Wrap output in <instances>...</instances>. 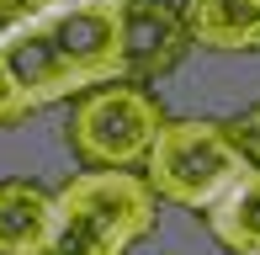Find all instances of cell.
Instances as JSON below:
<instances>
[{"label": "cell", "mask_w": 260, "mask_h": 255, "mask_svg": "<svg viewBox=\"0 0 260 255\" xmlns=\"http://www.w3.org/2000/svg\"><path fill=\"white\" fill-rule=\"evenodd\" d=\"M27 16H32V11L21 6V0H0V43H6L11 32H16L21 21H27Z\"/></svg>", "instance_id": "cell-10"}, {"label": "cell", "mask_w": 260, "mask_h": 255, "mask_svg": "<svg viewBox=\"0 0 260 255\" xmlns=\"http://www.w3.org/2000/svg\"><path fill=\"white\" fill-rule=\"evenodd\" d=\"M229 133H234V144H239V154L250 160V170H260V101L229 122Z\"/></svg>", "instance_id": "cell-9"}, {"label": "cell", "mask_w": 260, "mask_h": 255, "mask_svg": "<svg viewBox=\"0 0 260 255\" xmlns=\"http://www.w3.org/2000/svg\"><path fill=\"white\" fill-rule=\"evenodd\" d=\"M159 197L133 170H80L58 186L53 234L38 255H127L154 234Z\"/></svg>", "instance_id": "cell-2"}, {"label": "cell", "mask_w": 260, "mask_h": 255, "mask_svg": "<svg viewBox=\"0 0 260 255\" xmlns=\"http://www.w3.org/2000/svg\"><path fill=\"white\" fill-rule=\"evenodd\" d=\"M191 43L218 53H260V0H181Z\"/></svg>", "instance_id": "cell-7"}, {"label": "cell", "mask_w": 260, "mask_h": 255, "mask_svg": "<svg viewBox=\"0 0 260 255\" xmlns=\"http://www.w3.org/2000/svg\"><path fill=\"white\" fill-rule=\"evenodd\" d=\"M165 128H170L165 107L144 85H127L122 80V85L80 96L75 112H69L64 138L90 170H133V165H149V154H154Z\"/></svg>", "instance_id": "cell-4"}, {"label": "cell", "mask_w": 260, "mask_h": 255, "mask_svg": "<svg viewBox=\"0 0 260 255\" xmlns=\"http://www.w3.org/2000/svg\"><path fill=\"white\" fill-rule=\"evenodd\" d=\"M127 75V0H75V6L27 16L0 43V80L16 107L32 117L69 96L122 85Z\"/></svg>", "instance_id": "cell-1"}, {"label": "cell", "mask_w": 260, "mask_h": 255, "mask_svg": "<svg viewBox=\"0 0 260 255\" xmlns=\"http://www.w3.org/2000/svg\"><path fill=\"white\" fill-rule=\"evenodd\" d=\"M53 213H58V192L27 176L0 181V255H38L53 234Z\"/></svg>", "instance_id": "cell-6"}, {"label": "cell", "mask_w": 260, "mask_h": 255, "mask_svg": "<svg viewBox=\"0 0 260 255\" xmlns=\"http://www.w3.org/2000/svg\"><path fill=\"white\" fill-rule=\"evenodd\" d=\"M191 48L186 11L170 0H127V75L159 80Z\"/></svg>", "instance_id": "cell-5"}, {"label": "cell", "mask_w": 260, "mask_h": 255, "mask_svg": "<svg viewBox=\"0 0 260 255\" xmlns=\"http://www.w3.org/2000/svg\"><path fill=\"white\" fill-rule=\"evenodd\" d=\"M207 229L229 255H260V170L239 176V186L207 213Z\"/></svg>", "instance_id": "cell-8"}, {"label": "cell", "mask_w": 260, "mask_h": 255, "mask_svg": "<svg viewBox=\"0 0 260 255\" xmlns=\"http://www.w3.org/2000/svg\"><path fill=\"white\" fill-rule=\"evenodd\" d=\"M11 122H21V117H16V107H11V96H6V80H0V128H11Z\"/></svg>", "instance_id": "cell-11"}, {"label": "cell", "mask_w": 260, "mask_h": 255, "mask_svg": "<svg viewBox=\"0 0 260 255\" xmlns=\"http://www.w3.org/2000/svg\"><path fill=\"white\" fill-rule=\"evenodd\" d=\"M250 170V160L239 154L229 122H212V117H175L159 133L154 154L144 165V181L154 186L159 202H175L186 213H212L239 176Z\"/></svg>", "instance_id": "cell-3"}, {"label": "cell", "mask_w": 260, "mask_h": 255, "mask_svg": "<svg viewBox=\"0 0 260 255\" xmlns=\"http://www.w3.org/2000/svg\"><path fill=\"white\" fill-rule=\"evenodd\" d=\"M21 6H27L32 16H43V11H58V6H75V0H21Z\"/></svg>", "instance_id": "cell-12"}]
</instances>
